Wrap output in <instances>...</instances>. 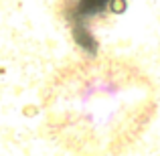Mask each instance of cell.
<instances>
[{
	"instance_id": "cell-1",
	"label": "cell",
	"mask_w": 160,
	"mask_h": 156,
	"mask_svg": "<svg viewBox=\"0 0 160 156\" xmlns=\"http://www.w3.org/2000/svg\"><path fill=\"white\" fill-rule=\"evenodd\" d=\"M126 8H128L126 0H109V10L113 14H122V12H126Z\"/></svg>"
},
{
	"instance_id": "cell-2",
	"label": "cell",
	"mask_w": 160,
	"mask_h": 156,
	"mask_svg": "<svg viewBox=\"0 0 160 156\" xmlns=\"http://www.w3.org/2000/svg\"><path fill=\"white\" fill-rule=\"evenodd\" d=\"M103 2H109V0H103Z\"/></svg>"
}]
</instances>
